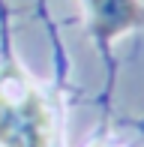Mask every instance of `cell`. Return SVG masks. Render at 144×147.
<instances>
[{
    "instance_id": "cell-1",
    "label": "cell",
    "mask_w": 144,
    "mask_h": 147,
    "mask_svg": "<svg viewBox=\"0 0 144 147\" xmlns=\"http://www.w3.org/2000/svg\"><path fill=\"white\" fill-rule=\"evenodd\" d=\"M0 144L48 147V114L30 87H0Z\"/></svg>"
},
{
    "instance_id": "cell-2",
    "label": "cell",
    "mask_w": 144,
    "mask_h": 147,
    "mask_svg": "<svg viewBox=\"0 0 144 147\" xmlns=\"http://www.w3.org/2000/svg\"><path fill=\"white\" fill-rule=\"evenodd\" d=\"M90 9L93 33L99 36V42H108L111 36L144 21V6L138 0H90Z\"/></svg>"
}]
</instances>
